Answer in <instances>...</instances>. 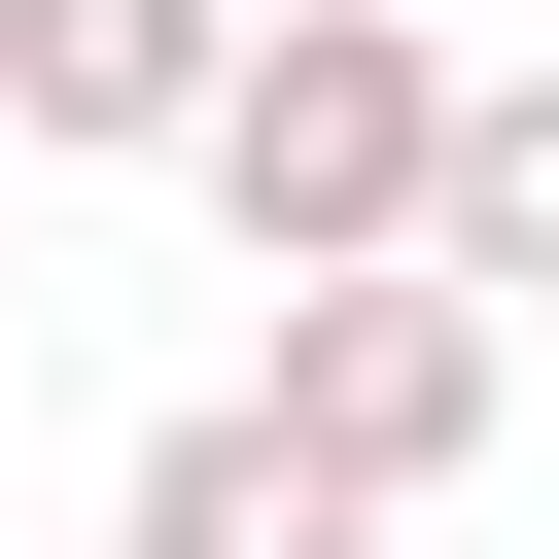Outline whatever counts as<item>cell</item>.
Masks as SVG:
<instances>
[{
  "label": "cell",
  "mask_w": 559,
  "mask_h": 559,
  "mask_svg": "<svg viewBox=\"0 0 559 559\" xmlns=\"http://www.w3.org/2000/svg\"><path fill=\"white\" fill-rule=\"evenodd\" d=\"M245 384H280V419H314V454H349V489L419 524V489H454V454L524 419V314H489L454 245H349V280H280V349H245Z\"/></svg>",
  "instance_id": "7a4b0ae2"
},
{
  "label": "cell",
  "mask_w": 559,
  "mask_h": 559,
  "mask_svg": "<svg viewBox=\"0 0 559 559\" xmlns=\"http://www.w3.org/2000/svg\"><path fill=\"white\" fill-rule=\"evenodd\" d=\"M210 245L245 280H349V245H419V175H454V35L419 0H245V70H210Z\"/></svg>",
  "instance_id": "6da1fadb"
},
{
  "label": "cell",
  "mask_w": 559,
  "mask_h": 559,
  "mask_svg": "<svg viewBox=\"0 0 559 559\" xmlns=\"http://www.w3.org/2000/svg\"><path fill=\"white\" fill-rule=\"evenodd\" d=\"M105 559H384V489H349L280 384H175V419H140V489H105Z\"/></svg>",
  "instance_id": "3957f363"
},
{
  "label": "cell",
  "mask_w": 559,
  "mask_h": 559,
  "mask_svg": "<svg viewBox=\"0 0 559 559\" xmlns=\"http://www.w3.org/2000/svg\"><path fill=\"white\" fill-rule=\"evenodd\" d=\"M419 245L559 349V70H454V175H419Z\"/></svg>",
  "instance_id": "5b68a950"
},
{
  "label": "cell",
  "mask_w": 559,
  "mask_h": 559,
  "mask_svg": "<svg viewBox=\"0 0 559 559\" xmlns=\"http://www.w3.org/2000/svg\"><path fill=\"white\" fill-rule=\"evenodd\" d=\"M210 70H245V0H0V140H70V175L210 140Z\"/></svg>",
  "instance_id": "277c9868"
}]
</instances>
